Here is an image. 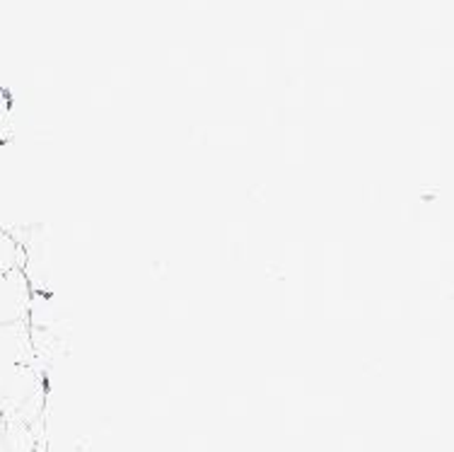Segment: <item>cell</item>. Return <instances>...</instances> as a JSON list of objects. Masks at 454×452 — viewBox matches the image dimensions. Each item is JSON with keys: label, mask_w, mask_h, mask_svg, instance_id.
<instances>
[{"label": "cell", "mask_w": 454, "mask_h": 452, "mask_svg": "<svg viewBox=\"0 0 454 452\" xmlns=\"http://www.w3.org/2000/svg\"><path fill=\"white\" fill-rule=\"evenodd\" d=\"M35 366L29 324H0V368Z\"/></svg>", "instance_id": "obj_2"}, {"label": "cell", "mask_w": 454, "mask_h": 452, "mask_svg": "<svg viewBox=\"0 0 454 452\" xmlns=\"http://www.w3.org/2000/svg\"><path fill=\"white\" fill-rule=\"evenodd\" d=\"M22 259H25L22 244L5 227H0V276L12 269H22Z\"/></svg>", "instance_id": "obj_3"}, {"label": "cell", "mask_w": 454, "mask_h": 452, "mask_svg": "<svg viewBox=\"0 0 454 452\" xmlns=\"http://www.w3.org/2000/svg\"><path fill=\"white\" fill-rule=\"evenodd\" d=\"M0 452H8V448L3 443V421H0Z\"/></svg>", "instance_id": "obj_4"}, {"label": "cell", "mask_w": 454, "mask_h": 452, "mask_svg": "<svg viewBox=\"0 0 454 452\" xmlns=\"http://www.w3.org/2000/svg\"><path fill=\"white\" fill-rule=\"evenodd\" d=\"M35 290L27 281L25 271L12 269L0 276V324L27 322L29 303Z\"/></svg>", "instance_id": "obj_1"}]
</instances>
